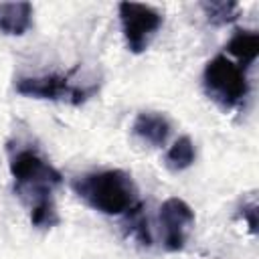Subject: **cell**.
I'll return each mask as SVG.
<instances>
[{
  "mask_svg": "<svg viewBox=\"0 0 259 259\" xmlns=\"http://www.w3.org/2000/svg\"><path fill=\"white\" fill-rule=\"evenodd\" d=\"M71 186L87 206L101 214L125 217L142 204L132 174L119 168L81 174L71 182Z\"/></svg>",
  "mask_w": 259,
  "mask_h": 259,
  "instance_id": "obj_1",
  "label": "cell"
},
{
  "mask_svg": "<svg viewBox=\"0 0 259 259\" xmlns=\"http://www.w3.org/2000/svg\"><path fill=\"white\" fill-rule=\"evenodd\" d=\"M8 168L14 192L32 208L42 200H53V192L63 184V174L32 146L8 148Z\"/></svg>",
  "mask_w": 259,
  "mask_h": 259,
  "instance_id": "obj_2",
  "label": "cell"
},
{
  "mask_svg": "<svg viewBox=\"0 0 259 259\" xmlns=\"http://www.w3.org/2000/svg\"><path fill=\"white\" fill-rule=\"evenodd\" d=\"M202 87L208 99L225 111L239 107L251 91L247 71L227 55H217L206 63L202 71Z\"/></svg>",
  "mask_w": 259,
  "mask_h": 259,
  "instance_id": "obj_3",
  "label": "cell"
},
{
  "mask_svg": "<svg viewBox=\"0 0 259 259\" xmlns=\"http://www.w3.org/2000/svg\"><path fill=\"white\" fill-rule=\"evenodd\" d=\"M71 75L73 71H69L67 75L49 73L38 77H18L14 89L16 93L32 99H51V101L67 99L73 105H81L91 95H95L97 85H73Z\"/></svg>",
  "mask_w": 259,
  "mask_h": 259,
  "instance_id": "obj_4",
  "label": "cell"
},
{
  "mask_svg": "<svg viewBox=\"0 0 259 259\" xmlns=\"http://www.w3.org/2000/svg\"><path fill=\"white\" fill-rule=\"evenodd\" d=\"M117 12H119L121 32H123L127 51L134 55L144 53L154 40V36L158 34L164 22V16L154 6L140 4V2H119Z\"/></svg>",
  "mask_w": 259,
  "mask_h": 259,
  "instance_id": "obj_5",
  "label": "cell"
},
{
  "mask_svg": "<svg viewBox=\"0 0 259 259\" xmlns=\"http://www.w3.org/2000/svg\"><path fill=\"white\" fill-rule=\"evenodd\" d=\"M158 223H160L164 249L176 253L182 251L188 241V233L194 225V210L186 200L178 196H170L160 206Z\"/></svg>",
  "mask_w": 259,
  "mask_h": 259,
  "instance_id": "obj_6",
  "label": "cell"
},
{
  "mask_svg": "<svg viewBox=\"0 0 259 259\" xmlns=\"http://www.w3.org/2000/svg\"><path fill=\"white\" fill-rule=\"evenodd\" d=\"M132 134L152 148H162L172 134V123L160 111H140L132 123Z\"/></svg>",
  "mask_w": 259,
  "mask_h": 259,
  "instance_id": "obj_7",
  "label": "cell"
},
{
  "mask_svg": "<svg viewBox=\"0 0 259 259\" xmlns=\"http://www.w3.org/2000/svg\"><path fill=\"white\" fill-rule=\"evenodd\" d=\"M32 26L30 2H0V32L22 36Z\"/></svg>",
  "mask_w": 259,
  "mask_h": 259,
  "instance_id": "obj_8",
  "label": "cell"
},
{
  "mask_svg": "<svg viewBox=\"0 0 259 259\" xmlns=\"http://www.w3.org/2000/svg\"><path fill=\"white\" fill-rule=\"evenodd\" d=\"M227 53L237 59V65L241 69H249L259 55V34L249 28H237L229 42L225 45Z\"/></svg>",
  "mask_w": 259,
  "mask_h": 259,
  "instance_id": "obj_9",
  "label": "cell"
},
{
  "mask_svg": "<svg viewBox=\"0 0 259 259\" xmlns=\"http://www.w3.org/2000/svg\"><path fill=\"white\" fill-rule=\"evenodd\" d=\"M194 160H196L194 142L190 140V136H180L168 148V152L164 156V166L172 172H182V170L190 168L194 164Z\"/></svg>",
  "mask_w": 259,
  "mask_h": 259,
  "instance_id": "obj_10",
  "label": "cell"
},
{
  "mask_svg": "<svg viewBox=\"0 0 259 259\" xmlns=\"http://www.w3.org/2000/svg\"><path fill=\"white\" fill-rule=\"evenodd\" d=\"M206 20L214 26H225L231 24L239 18V2L235 0H210V2H202L200 4Z\"/></svg>",
  "mask_w": 259,
  "mask_h": 259,
  "instance_id": "obj_11",
  "label": "cell"
},
{
  "mask_svg": "<svg viewBox=\"0 0 259 259\" xmlns=\"http://www.w3.org/2000/svg\"><path fill=\"white\" fill-rule=\"evenodd\" d=\"M239 217L247 221V225H249V231H251V233H257V204H255V202L243 204V208H241Z\"/></svg>",
  "mask_w": 259,
  "mask_h": 259,
  "instance_id": "obj_12",
  "label": "cell"
}]
</instances>
